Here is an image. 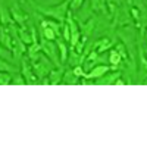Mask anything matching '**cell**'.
<instances>
[{
    "label": "cell",
    "instance_id": "4dcf8cb0",
    "mask_svg": "<svg viewBox=\"0 0 147 147\" xmlns=\"http://www.w3.org/2000/svg\"><path fill=\"white\" fill-rule=\"evenodd\" d=\"M0 56L5 57V52H3V46H2V44H0Z\"/></svg>",
    "mask_w": 147,
    "mask_h": 147
},
{
    "label": "cell",
    "instance_id": "1f68e13d",
    "mask_svg": "<svg viewBox=\"0 0 147 147\" xmlns=\"http://www.w3.org/2000/svg\"><path fill=\"white\" fill-rule=\"evenodd\" d=\"M27 2H28V3H31V5L34 3V2H32V0H27Z\"/></svg>",
    "mask_w": 147,
    "mask_h": 147
},
{
    "label": "cell",
    "instance_id": "7c38bea8",
    "mask_svg": "<svg viewBox=\"0 0 147 147\" xmlns=\"http://www.w3.org/2000/svg\"><path fill=\"white\" fill-rule=\"evenodd\" d=\"M0 44L5 49H7V50L12 49V34L9 28L5 25H0Z\"/></svg>",
    "mask_w": 147,
    "mask_h": 147
},
{
    "label": "cell",
    "instance_id": "3957f363",
    "mask_svg": "<svg viewBox=\"0 0 147 147\" xmlns=\"http://www.w3.org/2000/svg\"><path fill=\"white\" fill-rule=\"evenodd\" d=\"M66 24L69 25V30H71V40H69V44H71V49H72V47H75V44L81 40L82 34H81V28H80V25H78L77 19L72 16V12H71V10H69V13H68V16H66Z\"/></svg>",
    "mask_w": 147,
    "mask_h": 147
},
{
    "label": "cell",
    "instance_id": "d6a6232c",
    "mask_svg": "<svg viewBox=\"0 0 147 147\" xmlns=\"http://www.w3.org/2000/svg\"><path fill=\"white\" fill-rule=\"evenodd\" d=\"M60 2H65V0H59V3H60Z\"/></svg>",
    "mask_w": 147,
    "mask_h": 147
},
{
    "label": "cell",
    "instance_id": "ffe728a7",
    "mask_svg": "<svg viewBox=\"0 0 147 147\" xmlns=\"http://www.w3.org/2000/svg\"><path fill=\"white\" fill-rule=\"evenodd\" d=\"M115 49L119 52L122 60H125V62H129V59H128V50H127V47H125L124 43H118V44H115Z\"/></svg>",
    "mask_w": 147,
    "mask_h": 147
},
{
    "label": "cell",
    "instance_id": "f1b7e54d",
    "mask_svg": "<svg viewBox=\"0 0 147 147\" xmlns=\"http://www.w3.org/2000/svg\"><path fill=\"white\" fill-rule=\"evenodd\" d=\"M106 2H107V7H110V10H116L115 7H116V5L119 3V0H106Z\"/></svg>",
    "mask_w": 147,
    "mask_h": 147
},
{
    "label": "cell",
    "instance_id": "cb8c5ba5",
    "mask_svg": "<svg viewBox=\"0 0 147 147\" xmlns=\"http://www.w3.org/2000/svg\"><path fill=\"white\" fill-rule=\"evenodd\" d=\"M94 24H96L94 18L88 19V21H87V24H85V25L82 27V31H81V34H85V35H90V34L93 32V30H94Z\"/></svg>",
    "mask_w": 147,
    "mask_h": 147
},
{
    "label": "cell",
    "instance_id": "9a60e30c",
    "mask_svg": "<svg viewBox=\"0 0 147 147\" xmlns=\"http://www.w3.org/2000/svg\"><path fill=\"white\" fill-rule=\"evenodd\" d=\"M80 80H81V78H78V77L74 75V71H72V68H68V69H65L63 78H62V84H68V85H77V84H80V82H81Z\"/></svg>",
    "mask_w": 147,
    "mask_h": 147
},
{
    "label": "cell",
    "instance_id": "4fadbf2b",
    "mask_svg": "<svg viewBox=\"0 0 147 147\" xmlns=\"http://www.w3.org/2000/svg\"><path fill=\"white\" fill-rule=\"evenodd\" d=\"M100 60H102V57H100V55L97 53L96 50H90L88 52V55L85 56V60H84V69H91L94 65H97V63H100Z\"/></svg>",
    "mask_w": 147,
    "mask_h": 147
},
{
    "label": "cell",
    "instance_id": "83f0119b",
    "mask_svg": "<svg viewBox=\"0 0 147 147\" xmlns=\"http://www.w3.org/2000/svg\"><path fill=\"white\" fill-rule=\"evenodd\" d=\"M72 71H74V75L78 77V78H84V77H85V71H84L82 65H77V66H74V68H72Z\"/></svg>",
    "mask_w": 147,
    "mask_h": 147
},
{
    "label": "cell",
    "instance_id": "8fae6325",
    "mask_svg": "<svg viewBox=\"0 0 147 147\" xmlns=\"http://www.w3.org/2000/svg\"><path fill=\"white\" fill-rule=\"evenodd\" d=\"M68 43L62 38V37H57L56 38V46H57V52H59V57H60V63L65 65L66 60H68V56H69V49L66 46Z\"/></svg>",
    "mask_w": 147,
    "mask_h": 147
},
{
    "label": "cell",
    "instance_id": "5bb4252c",
    "mask_svg": "<svg viewBox=\"0 0 147 147\" xmlns=\"http://www.w3.org/2000/svg\"><path fill=\"white\" fill-rule=\"evenodd\" d=\"M12 22H13V19L10 15V9H7L3 3H0V25L7 27Z\"/></svg>",
    "mask_w": 147,
    "mask_h": 147
},
{
    "label": "cell",
    "instance_id": "5b68a950",
    "mask_svg": "<svg viewBox=\"0 0 147 147\" xmlns=\"http://www.w3.org/2000/svg\"><path fill=\"white\" fill-rule=\"evenodd\" d=\"M10 15H12V19H13V22L16 24V25H19L22 28H27L25 24L28 21V15L21 9V6L16 2H13L12 6H10Z\"/></svg>",
    "mask_w": 147,
    "mask_h": 147
},
{
    "label": "cell",
    "instance_id": "2e32d148",
    "mask_svg": "<svg viewBox=\"0 0 147 147\" xmlns=\"http://www.w3.org/2000/svg\"><path fill=\"white\" fill-rule=\"evenodd\" d=\"M107 60H109V65H110V66H116V68H119V65L124 62V60H122V57H121V55H119V52L116 50V49H110V50H109Z\"/></svg>",
    "mask_w": 147,
    "mask_h": 147
},
{
    "label": "cell",
    "instance_id": "30bf717a",
    "mask_svg": "<svg viewBox=\"0 0 147 147\" xmlns=\"http://www.w3.org/2000/svg\"><path fill=\"white\" fill-rule=\"evenodd\" d=\"M112 40L107 38V37H102V38H99L97 41H94L93 44V50H96L99 55L105 53V52H109L110 49H112Z\"/></svg>",
    "mask_w": 147,
    "mask_h": 147
},
{
    "label": "cell",
    "instance_id": "484cf974",
    "mask_svg": "<svg viewBox=\"0 0 147 147\" xmlns=\"http://www.w3.org/2000/svg\"><path fill=\"white\" fill-rule=\"evenodd\" d=\"M62 38L66 43H69V40H71V30H69V25L66 24V21H65V24L62 25Z\"/></svg>",
    "mask_w": 147,
    "mask_h": 147
},
{
    "label": "cell",
    "instance_id": "d6986e66",
    "mask_svg": "<svg viewBox=\"0 0 147 147\" xmlns=\"http://www.w3.org/2000/svg\"><path fill=\"white\" fill-rule=\"evenodd\" d=\"M40 35L44 37V38H47V40H52V41H56V38H57V35L55 34V31L52 28H49V27L40 28Z\"/></svg>",
    "mask_w": 147,
    "mask_h": 147
},
{
    "label": "cell",
    "instance_id": "44dd1931",
    "mask_svg": "<svg viewBox=\"0 0 147 147\" xmlns=\"http://www.w3.org/2000/svg\"><path fill=\"white\" fill-rule=\"evenodd\" d=\"M12 84L13 85H25L27 81H25V78H24V75L21 72H13L12 74Z\"/></svg>",
    "mask_w": 147,
    "mask_h": 147
},
{
    "label": "cell",
    "instance_id": "8992f818",
    "mask_svg": "<svg viewBox=\"0 0 147 147\" xmlns=\"http://www.w3.org/2000/svg\"><path fill=\"white\" fill-rule=\"evenodd\" d=\"M138 72H140V78L147 80V55L144 53V49L141 44V40L138 41Z\"/></svg>",
    "mask_w": 147,
    "mask_h": 147
},
{
    "label": "cell",
    "instance_id": "7402d4cb",
    "mask_svg": "<svg viewBox=\"0 0 147 147\" xmlns=\"http://www.w3.org/2000/svg\"><path fill=\"white\" fill-rule=\"evenodd\" d=\"M129 15L132 18V21H136L137 27H141V13L137 7H129Z\"/></svg>",
    "mask_w": 147,
    "mask_h": 147
},
{
    "label": "cell",
    "instance_id": "4316f807",
    "mask_svg": "<svg viewBox=\"0 0 147 147\" xmlns=\"http://www.w3.org/2000/svg\"><path fill=\"white\" fill-rule=\"evenodd\" d=\"M84 3V0H69V10L71 12H75L78 10Z\"/></svg>",
    "mask_w": 147,
    "mask_h": 147
},
{
    "label": "cell",
    "instance_id": "f546056e",
    "mask_svg": "<svg viewBox=\"0 0 147 147\" xmlns=\"http://www.w3.org/2000/svg\"><path fill=\"white\" fill-rule=\"evenodd\" d=\"M124 84H127V82L124 81V78H122V77H119V78L115 81V85H124Z\"/></svg>",
    "mask_w": 147,
    "mask_h": 147
},
{
    "label": "cell",
    "instance_id": "7a4b0ae2",
    "mask_svg": "<svg viewBox=\"0 0 147 147\" xmlns=\"http://www.w3.org/2000/svg\"><path fill=\"white\" fill-rule=\"evenodd\" d=\"M40 47H41V52L43 55H46L49 59L55 63V66H60V57H59V52H57V46L56 41L52 40H47L44 37L40 35Z\"/></svg>",
    "mask_w": 147,
    "mask_h": 147
},
{
    "label": "cell",
    "instance_id": "277c9868",
    "mask_svg": "<svg viewBox=\"0 0 147 147\" xmlns=\"http://www.w3.org/2000/svg\"><path fill=\"white\" fill-rule=\"evenodd\" d=\"M21 74L24 75V78H25L27 84H38L40 82L38 77L34 74L32 65H31L28 57H22L21 59Z\"/></svg>",
    "mask_w": 147,
    "mask_h": 147
},
{
    "label": "cell",
    "instance_id": "ba28073f",
    "mask_svg": "<svg viewBox=\"0 0 147 147\" xmlns=\"http://www.w3.org/2000/svg\"><path fill=\"white\" fill-rule=\"evenodd\" d=\"M119 77H121V71H109L103 77L94 80V84H97V85H113L115 81Z\"/></svg>",
    "mask_w": 147,
    "mask_h": 147
},
{
    "label": "cell",
    "instance_id": "d4e9b609",
    "mask_svg": "<svg viewBox=\"0 0 147 147\" xmlns=\"http://www.w3.org/2000/svg\"><path fill=\"white\" fill-rule=\"evenodd\" d=\"M0 71H6V72L13 74V72H15V66L10 65L9 62H6L3 57H0Z\"/></svg>",
    "mask_w": 147,
    "mask_h": 147
},
{
    "label": "cell",
    "instance_id": "6da1fadb",
    "mask_svg": "<svg viewBox=\"0 0 147 147\" xmlns=\"http://www.w3.org/2000/svg\"><path fill=\"white\" fill-rule=\"evenodd\" d=\"M32 6H35V10H38L41 15H44L46 18H50L59 22H65L66 16L69 13V0H65V2H60L56 6H50V7H46V6H40V5H35L32 3Z\"/></svg>",
    "mask_w": 147,
    "mask_h": 147
},
{
    "label": "cell",
    "instance_id": "ac0fdd59",
    "mask_svg": "<svg viewBox=\"0 0 147 147\" xmlns=\"http://www.w3.org/2000/svg\"><path fill=\"white\" fill-rule=\"evenodd\" d=\"M18 37H19V38H21L24 43H25L27 46L32 43V38H31V32H30L27 28H22V27H19V25H18Z\"/></svg>",
    "mask_w": 147,
    "mask_h": 147
},
{
    "label": "cell",
    "instance_id": "603a6c76",
    "mask_svg": "<svg viewBox=\"0 0 147 147\" xmlns=\"http://www.w3.org/2000/svg\"><path fill=\"white\" fill-rule=\"evenodd\" d=\"M12 84V74L6 71H0V85H9Z\"/></svg>",
    "mask_w": 147,
    "mask_h": 147
},
{
    "label": "cell",
    "instance_id": "52a82bcc",
    "mask_svg": "<svg viewBox=\"0 0 147 147\" xmlns=\"http://www.w3.org/2000/svg\"><path fill=\"white\" fill-rule=\"evenodd\" d=\"M109 71H110V66H107V65H105V63H97V65H94V66L90 69L88 74H85L84 80H97V78L103 77L105 74L109 72Z\"/></svg>",
    "mask_w": 147,
    "mask_h": 147
},
{
    "label": "cell",
    "instance_id": "9c48e42d",
    "mask_svg": "<svg viewBox=\"0 0 147 147\" xmlns=\"http://www.w3.org/2000/svg\"><path fill=\"white\" fill-rule=\"evenodd\" d=\"M65 66L60 65V66H55L50 74H49V80H50V85H59L62 84V78H63V74H65Z\"/></svg>",
    "mask_w": 147,
    "mask_h": 147
},
{
    "label": "cell",
    "instance_id": "e0dca14e",
    "mask_svg": "<svg viewBox=\"0 0 147 147\" xmlns=\"http://www.w3.org/2000/svg\"><path fill=\"white\" fill-rule=\"evenodd\" d=\"M90 6L94 12L107 13V2L106 0H90Z\"/></svg>",
    "mask_w": 147,
    "mask_h": 147
}]
</instances>
